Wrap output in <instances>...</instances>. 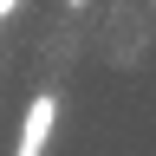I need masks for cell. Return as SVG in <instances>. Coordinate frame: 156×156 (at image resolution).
I'll use <instances>...</instances> for the list:
<instances>
[{"instance_id":"cell-1","label":"cell","mask_w":156,"mask_h":156,"mask_svg":"<svg viewBox=\"0 0 156 156\" xmlns=\"http://www.w3.org/2000/svg\"><path fill=\"white\" fill-rule=\"evenodd\" d=\"M52 124H58V98H52V91H39L33 104H26V117H20V143H13V156H46Z\"/></svg>"}]
</instances>
